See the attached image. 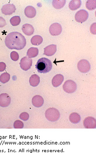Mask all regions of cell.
<instances>
[{
    "label": "cell",
    "instance_id": "6da1fadb",
    "mask_svg": "<svg viewBox=\"0 0 96 153\" xmlns=\"http://www.w3.org/2000/svg\"><path fill=\"white\" fill-rule=\"evenodd\" d=\"M5 44L6 46L11 50H21L26 45V39L20 33L11 32L5 38Z\"/></svg>",
    "mask_w": 96,
    "mask_h": 153
},
{
    "label": "cell",
    "instance_id": "7a4b0ae2",
    "mask_svg": "<svg viewBox=\"0 0 96 153\" xmlns=\"http://www.w3.org/2000/svg\"><path fill=\"white\" fill-rule=\"evenodd\" d=\"M52 68V62L45 57H42L39 59L36 65V69L39 73H47L51 71Z\"/></svg>",
    "mask_w": 96,
    "mask_h": 153
},
{
    "label": "cell",
    "instance_id": "3957f363",
    "mask_svg": "<svg viewBox=\"0 0 96 153\" xmlns=\"http://www.w3.org/2000/svg\"><path fill=\"white\" fill-rule=\"evenodd\" d=\"M45 116L48 121L55 122L59 120L60 117V114L59 111L56 108H49L45 111Z\"/></svg>",
    "mask_w": 96,
    "mask_h": 153
},
{
    "label": "cell",
    "instance_id": "277c9868",
    "mask_svg": "<svg viewBox=\"0 0 96 153\" xmlns=\"http://www.w3.org/2000/svg\"><path fill=\"white\" fill-rule=\"evenodd\" d=\"M77 85L73 80H67L63 85V89L67 93H73L76 91Z\"/></svg>",
    "mask_w": 96,
    "mask_h": 153
},
{
    "label": "cell",
    "instance_id": "5b68a950",
    "mask_svg": "<svg viewBox=\"0 0 96 153\" xmlns=\"http://www.w3.org/2000/svg\"><path fill=\"white\" fill-rule=\"evenodd\" d=\"M77 69L82 73H86L90 70V65L89 62L86 59L80 60L77 63Z\"/></svg>",
    "mask_w": 96,
    "mask_h": 153
},
{
    "label": "cell",
    "instance_id": "8992f818",
    "mask_svg": "<svg viewBox=\"0 0 96 153\" xmlns=\"http://www.w3.org/2000/svg\"><path fill=\"white\" fill-rule=\"evenodd\" d=\"M89 17V13L87 11L84 10L78 11L75 15L76 21L79 23H83L86 22Z\"/></svg>",
    "mask_w": 96,
    "mask_h": 153
},
{
    "label": "cell",
    "instance_id": "52a82bcc",
    "mask_svg": "<svg viewBox=\"0 0 96 153\" xmlns=\"http://www.w3.org/2000/svg\"><path fill=\"white\" fill-rule=\"evenodd\" d=\"M32 63H33V61L31 58L27 57H23L20 61V67L23 71H28L31 67Z\"/></svg>",
    "mask_w": 96,
    "mask_h": 153
},
{
    "label": "cell",
    "instance_id": "ba28073f",
    "mask_svg": "<svg viewBox=\"0 0 96 153\" xmlns=\"http://www.w3.org/2000/svg\"><path fill=\"white\" fill-rule=\"evenodd\" d=\"M49 33L52 36H58L62 33V26L58 23H55L50 25L49 28Z\"/></svg>",
    "mask_w": 96,
    "mask_h": 153
},
{
    "label": "cell",
    "instance_id": "9c48e42d",
    "mask_svg": "<svg viewBox=\"0 0 96 153\" xmlns=\"http://www.w3.org/2000/svg\"><path fill=\"white\" fill-rule=\"evenodd\" d=\"M16 8L13 4H8L2 7L1 12L5 15H10L15 12Z\"/></svg>",
    "mask_w": 96,
    "mask_h": 153
},
{
    "label": "cell",
    "instance_id": "30bf717a",
    "mask_svg": "<svg viewBox=\"0 0 96 153\" xmlns=\"http://www.w3.org/2000/svg\"><path fill=\"white\" fill-rule=\"evenodd\" d=\"M83 125L87 129H95L96 127L95 119L92 117H88L84 119Z\"/></svg>",
    "mask_w": 96,
    "mask_h": 153
},
{
    "label": "cell",
    "instance_id": "8fae6325",
    "mask_svg": "<svg viewBox=\"0 0 96 153\" xmlns=\"http://www.w3.org/2000/svg\"><path fill=\"white\" fill-rule=\"evenodd\" d=\"M11 103V97L9 94L6 93L0 94V106L6 107L9 106Z\"/></svg>",
    "mask_w": 96,
    "mask_h": 153
},
{
    "label": "cell",
    "instance_id": "7c38bea8",
    "mask_svg": "<svg viewBox=\"0 0 96 153\" xmlns=\"http://www.w3.org/2000/svg\"><path fill=\"white\" fill-rule=\"evenodd\" d=\"M32 102L34 106L39 108L42 106L44 102V100L41 96L36 95L32 98Z\"/></svg>",
    "mask_w": 96,
    "mask_h": 153
},
{
    "label": "cell",
    "instance_id": "4fadbf2b",
    "mask_svg": "<svg viewBox=\"0 0 96 153\" xmlns=\"http://www.w3.org/2000/svg\"><path fill=\"white\" fill-rule=\"evenodd\" d=\"M57 52V45H50L44 48V55L50 56L54 55Z\"/></svg>",
    "mask_w": 96,
    "mask_h": 153
},
{
    "label": "cell",
    "instance_id": "5bb4252c",
    "mask_svg": "<svg viewBox=\"0 0 96 153\" xmlns=\"http://www.w3.org/2000/svg\"><path fill=\"white\" fill-rule=\"evenodd\" d=\"M64 80V77L62 74H57L52 79V85L54 87H58L63 83Z\"/></svg>",
    "mask_w": 96,
    "mask_h": 153
},
{
    "label": "cell",
    "instance_id": "9a60e30c",
    "mask_svg": "<svg viewBox=\"0 0 96 153\" xmlns=\"http://www.w3.org/2000/svg\"><path fill=\"white\" fill-rule=\"evenodd\" d=\"M25 14L30 19L34 18L36 15V10L33 6H28L25 10Z\"/></svg>",
    "mask_w": 96,
    "mask_h": 153
},
{
    "label": "cell",
    "instance_id": "2e32d148",
    "mask_svg": "<svg viewBox=\"0 0 96 153\" xmlns=\"http://www.w3.org/2000/svg\"><path fill=\"white\" fill-rule=\"evenodd\" d=\"M23 32L27 36H31L34 32V29L31 25L25 24L22 27Z\"/></svg>",
    "mask_w": 96,
    "mask_h": 153
},
{
    "label": "cell",
    "instance_id": "e0dca14e",
    "mask_svg": "<svg viewBox=\"0 0 96 153\" xmlns=\"http://www.w3.org/2000/svg\"><path fill=\"white\" fill-rule=\"evenodd\" d=\"M81 1L80 0H72L68 4L69 9L71 10H76L81 6Z\"/></svg>",
    "mask_w": 96,
    "mask_h": 153
},
{
    "label": "cell",
    "instance_id": "ac0fdd59",
    "mask_svg": "<svg viewBox=\"0 0 96 153\" xmlns=\"http://www.w3.org/2000/svg\"><path fill=\"white\" fill-rule=\"evenodd\" d=\"M30 85L33 87L37 86L40 83V76L36 74H33L31 76L29 80Z\"/></svg>",
    "mask_w": 96,
    "mask_h": 153
},
{
    "label": "cell",
    "instance_id": "d6986e66",
    "mask_svg": "<svg viewBox=\"0 0 96 153\" xmlns=\"http://www.w3.org/2000/svg\"><path fill=\"white\" fill-rule=\"evenodd\" d=\"M70 122L73 124H77L80 122L81 117L80 115L77 113H72L69 116Z\"/></svg>",
    "mask_w": 96,
    "mask_h": 153
},
{
    "label": "cell",
    "instance_id": "ffe728a7",
    "mask_svg": "<svg viewBox=\"0 0 96 153\" xmlns=\"http://www.w3.org/2000/svg\"><path fill=\"white\" fill-rule=\"evenodd\" d=\"M66 3L65 0H54L52 1V4L54 8L59 10L62 9L65 6Z\"/></svg>",
    "mask_w": 96,
    "mask_h": 153
},
{
    "label": "cell",
    "instance_id": "44dd1931",
    "mask_svg": "<svg viewBox=\"0 0 96 153\" xmlns=\"http://www.w3.org/2000/svg\"><path fill=\"white\" fill-rule=\"evenodd\" d=\"M39 53V51L37 48L31 47L27 51V55L29 58H33L36 57Z\"/></svg>",
    "mask_w": 96,
    "mask_h": 153
},
{
    "label": "cell",
    "instance_id": "7402d4cb",
    "mask_svg": "<svg viewBox=\"0 0 96 153\" xmlns=\"http://www.w3.org/2000/svg\"><path fill=\"white\" fill-rule=\"evenodd\" d=\"M43 40V38L41 36L35 35L32 37L31 39V42L33 45H38L42 43Z\"/></svg>",
    "mask_w": 96,
    "mask_h": 153
},
{
    "label": "cell",
    "instance_id": "603a6c76",
    "mask_svg": "<svg viewBox=\"0 0 96 153\" xmlns=\"http://www.w3.org/2000/svg\"><path fill=\"white\" fill-rule=\"evenodd\" d=\"M86 7L88 10H93L96 8V0H88L86 3Z\"/></svg>",
    "mask_w": 96,
    "mask_h": 153
},
{
    "label": "cell",
    "instance_id": "cb8c5ba5",
    "mask_svg": "<svg viewBox=\"0 0 96 153\" xmlns=\"http://www.w3.org/2000/svg\"><path fill=\"white\" fill-rule=\"evenodd\" d=\"M10 78V75L9 73H4L0 76V82L4 84L9 82Z\"/></svg>",
    "mask_w": 96,
    "mask_h": 153
},
{
    "label": "cell",
    "instance_id": "d4e9b609",
    "mask_svg": "<svg viewBox=\"0 0 96 153\" xmlns=\"http://www.w3.org/2000/svg\"><path fill=\"white\" fill-rule=\"evenodd\" d=\"M21 18L19 16H16L12 17L11 19L10 20V22L11 24L13 26H16L19 25L21 22Z\"/></svg>",
    "mask_w": 96,
    "mask_h": 153
},
{
    "label": "cell",
    "instance_id": "484cf974",
    "mask_svg": "<svg viewBox=\"0 0 96 153\" xmlns=\"http://www.w3.org/2000/svg\"><path fill=\"white\" fill-rule=\"evenodd\" d=\"M24 126L23 123L20 120H16L13 124V126L15 129H22Z\"/></svg>",
    "mask_w": 96,
    "mask_h": 153
},
{
    "label": "cell",
    "instance_id": "4316f807",
    "mask_svg": "<svg viewBox=\"0 0 96 153\" xmlns=\"http://www.w3.org/2000/svg\"><path fill=\"white\" fill-rule=\"evenodd\" d=\"M10 57L13 61H17L19 59V54L16 51H13L11 53Z\"/></svg>",
    "mask_w": 96,
    "mask_h": 153
},
{
    "label": "cell",
    "instance_id": "83f0119b",
    "mask_svg": "<svg viewBox=\"0 0 96 153\" xmlns=\"http://www.w3.org/2000/svg\"><path fill=\"white\" fill-rule=\"evenodd\" d=\"M20 119H22L23 121H26L29 119L30 117V115L29 114L26 112H23L19 116Z\"/></svg>",
    "mask_w": 96,
    "mask_h": 153
},
{
    "label": "cell",
    "instance_id": "f1b7e54d",
    "mask_svg": "<svg viewBox=\"0 0 96 153\" xmlns=\"http://www.w3.org/2000/svg\"><path fill=\"white\" fill-rule=\"evenodd\" d=\"M96 23H94L90 26V31L91 33L93 34H96Z\"/></svg>",
    "mask_w": 96,
    "mask_h": 153
},
{
    "label": "cell",
    "instance_id": "f546056e",
    "mask_svg": "<svg viewBox=\"0 0 96 153\" xmlns=\"http://www.w3.org/2000/svg\"><path fill=\"white\" fill-rule=\"evenodd\" d=\"M6 22L3 18L0 17V28H3L6 25Z\"/></svg>",
    "mask_w": 96,
    "mask_h": 153
},
{
    "label": "cell",
    "instance_id": "4dcf8cb0",
    "mask_svg": "<svg viewBox=\"0 0 96 153\" xmlns=\"http://www.w3.org/2000/svg\"><path fill=\"white\" fill-rule=\"evenodd\" d=\"M6 65L3 62H0V72H3L6 69Z\"/></svg>",
    "mask_w": 96,
    "mask_h": 153
}]
</instances>
